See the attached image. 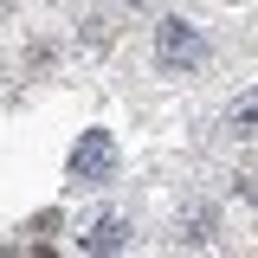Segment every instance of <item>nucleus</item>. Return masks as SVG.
<instances>
[{
    "instance_id": "7ed1b4c3",
    "label": "nucleus",
    "mask_w": 258,
    "mask_h": 258,
    "mask_svg": "<svg viewBox=\"0 0 258 258\" xmlns=\"http://www.w3.org/2000/svg\"><path fill=\"white\" fill-rule=\"evenodd\" d=\"M123 245H129V220L123 213H97L84 226V252H123Z\"/></svg>"
},
{
    "instance_id": "f03ea898",
    "label": "nucleus",
    "mask_w": 258,
    "mask_h": 258,
    "mask_svg": "<svg viewBox=\"0 0 258 258\" xmlns=\"http://www.w3.org/2000/svg\"><path fill=\"white\" fill-rule=\"evenodd\" d=\"M71 174L78 181H110L116 174V136L110 129H84L78 149H71Z\"/></svg>"
},
{
    "instance_id": "f257e3e1",
    "label": "nucleus",
    "mask_w": 258,
    "mask_h": 258,
    "mask_svg": "<svg viewBox=\"0 0 258 258\" xmlns=\"http://www.w3.org/2000/svg\"><path fill=\"white\" fill-rule=\"evenodd\" d=\"M155 58L168 64V71H200V64H207V39H200L187 20H161L155 26Z\"/></svg>"
},
{
    "instance_id": "20e7f679",
    "label": "nucleus",
    "mask_w": 258,
    "mask_h": 258,
    "mask_svg": "<svg viewBox=\"0 0 258 258\" xmlns=\"http://www.w3.org/2000/svg\"><path fill=\"white\" fill-rule=\"evenodd\" d=\"M226 136H232V142H258V91L226 103Z\"/></svg>"
},
{
    "instance_id": "39448f33",
    "label": "nucleus",
    "mask_w": 258,
    "mask_h": 258,
    "mask_svg": "<svg viewBox=\"0 0 258 258\" xmlns=\"http://www.w3.org/2000/svg\"><path fill=\"white\" fill-rule=\"evenodd\" d=\"M129 7H149V0H129Z\"/></svg>"
},
{
    "instance_id": "423d86ee",
    "label": "nucleus",
    "mask_w": 258,
    "mask_h": 258,
    "mask_svg": "<svg viewBox=\"0 0 258 258\" xmlns=\"http://www.w3.org/2000/svg\"><path fill=\"white\" fill-rule=\"evenodd\" d=\"M0 7H7V0H0Z\"/></svg>"
}]
</instances>
